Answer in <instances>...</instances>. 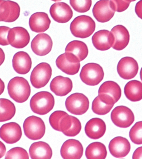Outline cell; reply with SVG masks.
Instances as JSON below:
<instances>
[{
    "mask_svg": "<svg viewBox=\"0 0 142 159\" xmlns=\"http://www.w3.org/2000/svg\"><path fill=\"white\" fill-rule=\"evenodd\" d=\"M7 90L10 97L17 103L24 102L31 95L29 83L22 77H16L11 79L7 85Z\"/></svg>",
    "mask_w": 142,
    "mask_h": 159,
    "instance_id": "1",
    "label": "cell"
},
{
    "mask_svg": "<svg viewBox=\"0 0 142 159\" xmlns=\"http://www.w3.org/2000/svg\"><path fill=\"white\" fill-rule=\"evenodd\" d=\"M55 104L54 98L49 92L41 91L35 94L30 101V107L34 113L44 115L53 109Z\"/></svg>",
    "mask_w": 142,
    "mask_h": 159,
    "instance_id": "2",
    "label": "cell"
},
{
    "mask_svg": "<svg viewBox=\"0 0 142 159\" xmlns=\"http://www.w3.org/2000/svg\"><path fill=\"white\" fill-rule=\"evenodd\" d=\"M95 29V22L92 17L85 15L76 17L70 27L71 33L74 37L82 39L91 36Z\"/></svg>",
    "mask_w": 142,
    "mask_h": 159,
    "instance_id": "3",
    "label": "cell"
},
{
    "mask_svg": "<svg viewBox=\"0 0 142 159\" xmlns=\"http://www.w3.org/2000/svg\"><path fill=\"white\" fill-rule=\"evenodd\" d=\"M104 73L103 68L96 63H88L82 67L80 77L82 81L89 86H96L103 80Z\"/></svg>",
    "mask_w": 142,
    "mask_h": 159,
    "instance_id": "4",
    "label": "cell"
},
{
    "mask_svg": "<svg viewBox=\"0 0 142 159\" xmlns=\"http://www.w3.org/2000/svg\"><path fill=\"white\" fill-rule=\"evenodd\" d=\"M23 127L25 135L32 140L42 139L45 133L44 122L39 117L32 116L26 118Z\"/></svg>",
    "mask_w": 142,
    "mask_h": 159,
    "instance_id": "5",
    "label": "cell"
},
{
    "mask_svg": "<svg viewBox=\"0 0 142 159\" xmlns=\"http://www.w3.org/2000/svg\"><path fill=\"white\" fill-rule=\"evenodd\" d=\"M52 69L49 64L41 63L35 67L31 75V82L34 88L40 89L45 86L52 76Z\"/></svg>",
    "mask_w": 142,
    "mask_h": 159,
    "instance_id": "6",
    "label": "cell"
},
{
    "mask_svg": "<svg viewBox=\"0 0 142 159\" xmlns=\"http://www.w3.org/2000/svg\"><path fill=\"white\" fill-rule=\"evenodd\" d=\"M65 106L67 111L71 114L76 115H83L89 108V100L82 93H73L66 99Z\"/></svg>",
    "mask_w": 142,
    "mask_h": 159,
    "instance_id": "7",
    "label": "cell"
},
{
    "mask_svg": "<svg viewBox=\"0 0 142 159\" xmlns=\"http://www.w3.org/2000/svg\"><path fill=\"white\" fill-rule=\"evenodd\" d=\"M80 62L78 58L73 53L65 52L57 57L56 64L58 68L64 73L72 75L79 71Z\"/></svg>",
    "mask_w": 142,
    "mask_h": 159,
    "instance_id": "8",
    "label": "cell"
},
{
    "mask_svg": "<svg viewBox=\"0 0 142 159\" xmlns=\"http://www.w3.org/2000/svg\"><path fill=\"white\" fill-rule=\"evenodd\" d=\"M111 118L116 126L122 128L129 127L135 120L133 112L124 106H119L115 108L111 113Z\"/></svg>",
    "mask_w": 142,
    "mask_h": 159,
    "instance_id": "9",
    "label": "cell"
},
{
    "mask_svg": "<svg viewBox=\"0 0 142 159\" xmlns=\"http://www.w3.org/2000/svg\"><path fill=\"white\" fill-rule=\"evenodd\" d=\"M138 65L135 60L130 57H125L118 62L117 70L118 75L125 80L133 79L138 73Z\"/></svg>",
    "mask_w": 142,
    "mask_h": 159,
    "instance_id": "10",
    "label": "cell"
},
{
    "mask_svg": "<svg viewBox=\"0 0 142 159\" xmlns=\"http://www.w3.org/2000/svg\"><path fill=\"white\" fill-rule=\"evenodd\" d=\"M7 40L12 47L17 48H23L30 42V34L23 27H13L9 31Z\"/></svg>",
    "mask_w": 142,
    "mask_h": 159,
    "instance_id": "11",
    "label": "cell"
},
{
    "mask_svg": "<svg viewBox=\"0 0 142 159\" xmlns=\"http://www.w3.org/2000/svg\"><path fill=\"white\" fill-rule=\"evenodd\" d=\"M21 9L17 2L2 0L0 3V22H15L20 16Z\"/></svg>",
    "mask_w": 142,
    "mask_h": 159,
    "instance_id": "12",
    "label": "cell"
},
{
    "mask_svg": "<svg viewBox=\"0 0 142 159\" xmlns=\"http://www.w3.org/2000/svg\"><path fill=\"white\" fill-rule=\"evenodd\" d=\"M53 46L52 39L47 34H39L34 38L31 43V47L37 55L44 56L51 52Z\"/></svg>",
    "mask_w": 142,
    "mask_h": 159,
    "instance_id": "13",
    "label": "cell"
},
{
    "mask_svg": "<svg viewBox=\"0 0 142 159\" xmlns=\"http://www.w3.org/2000/svg\"><path fill=\"white\" fill-rule=\"evenodd\" d=\"M20 125L16 122H10L2 125L0 128V138L7 144L17 142L22 137Z\"/></svg>",
    "mask_w": 142,
    "mask_h": 159,
    "instance_id": "14",
    "label": "cell"
},
{
    "mask_svg": "<svg viewBox=\"0 0 142 159\" xmlns=\"http://www.w3.org/2000/svg\"><path fill=\"white\" fill-rule=\"evenodd\" d=\"M83 147L78 140L71 139L66 140L61 147V156L65 159H80L83 154Z\"/></svg>",
    "mask_w": 142,
    "mask_h": 159,
    "instance_id": "15",
    "label": "cell"
},
{
    "mask_svg": "<svg viewBox=\"0 0 142 159\" xmlns=\"http://www.w3.org/2000/svg\"><path fill=\"white\" fill-rule=\"evenodd\" d=\"M50 12L53 19L60 23H67L73 17V11L71 7L64 2L53 4L50 8Z\"/></svg>",
    "mask_w": 142,
    "mask_h": 159,
    "instance_id": "16",
    "label": "cell"
},
{
    "mask_svg": "<svg viewBox=\"0 0 142 159\" xmlns=\"http://www.w3.org/2000/svg\"><path fill=\"white\" fill-rule=\"evenodd\" d=\"M115 12L110 6L109 0H100L93 6V16L98 22L104 23L110 20Z\"/></svg>",
    "mask_w": 142,
    "mask_h": 159,
    "instance_id": "17",
    "label": "cell"
},
{
    "mask_svg": "<svg viewBox=\"0 0 142 159\" xmlns=\"http://www.w3.org/2000/svg\"><path fill=\"white\" fill-rule=\"evenodd\" d=\"M108 148L112 156L116 158L124 157L130 152V144L126 138L116 137L110 142Z\"/></svg>",
    "mask_w": 142,
    "mask_h": 159,
    "instance_id": "18",
    "label": "cell"
},
{
    "mask_svg": "<svg viewBox=\"0 0 142 159\" xmlns=\"http://www.w3.org/2000/svg\"><path fill=\"white\" fill-rule=\"evenodd\" d=\"M92 42L95 48L98 50H108L113 46L114 37L110 31L101 30L93 35Z\"/></svg>",
    "mask_w": 142,
    "mask_h": 159,
    "instance_id": "19",
    "label": "cell"
},
{
    "mask_svg": "<svg viewBox=\"0 0 142 159\" xmlns=\"http://www.w3.org/2000/svg\"><path fill=\"white\" fill-rule=\"evenodd\" d=\"M60 129L61 131L66 136L74 137L80 132L82 124L79 119L68 114L61 120Z\"/></svg>",
    "mask_w": 142,
    "mask_h": 159,
    "instance_id": "20",
    "label": "cell"
},
{
    "mask_svg": "<svg viewBox=\"0 0 142 159\" xmlns=\"http://www.w3.org/2000/svg\"><path fill=\"white\" fill-rule=\"evenodd\" d=\"M106 129L105 123L102 119L94 118L87 122L85 127V132L88 137L97 140L103 136Z\"/></svg>",
    "mask_w": 142,
    "mask_h": 159,
    "instance_id": "21",
    "label": "cell"
},
{
    "mask_svg": "<svg viewBox=\"0 0 142 159\" xmlns=\"http://www.w3.org/2000/svg\"><path fill=\"white\" fill-rule=\"evenodd\" d=\"M73 88V83L69 78L57 76L54 78L50 84L51 90L58 96L63 97L70 93Z\"/></svg>",
    "mask_w": 142,
    "mask_h": 159,
    "instance_id": "22",
    "label": "cell"
},
{
    "mask_svg": "<svg viewBox=\"0 0 142 159\" xmlns=\"http://www.w3.org/2000/svg\"><path fill=\"white\" fill-rule=\"evenodd\" d=\"M12 67L18 74L25 75L29 72L32 67V60L27 53L21 51L14 55L12 60Z\"/></svg>",
    "mask_w": 142,
    "mask_h": 159,
    "instance_id": "23",
    "label": "cell"
},
{
    "mask_svg": "<svg viewBox=\"0 0 142 159\" xmlns=\"http://www.w3.org/2000/svg\"><path fill=\"white\" fill-rule=\"evenodd\" d=\"M51 20L48 15L44 12H37L31 16L29 25L31 30L36 33L45 32L49 28Z\"/></svg>",
    "mask_w": 142,
    "mask_h": 159,
    "instance_id": "24",
    "label": "cell"
},
{
    "mask_svg": "<svg viewBox=\"0 0 142 159\" xmlns=\"http://www.w3.org/2000/svg\"><path fill=\"white\" fill-rule=\"evenodd\" d=\"M111 32L114 37L112 48L118 51L124 49L130 40L129 33L127 29L122 25H117L112 29Z\"/></svg>",
    "mask_w": 142,
    "mask_h": 159,
    "instance_id": "25",
    "label": "cell"
},
{
    "mask_svg": "<svg viewBox=\"0 0 142 159\" xmlns=\"http://www.w3.org/2000/svg\"><path fill=\"white\" fill-rule=\"evenodd\" d=\"M29 154L32 159H50L52 156V151L47 143L39 141L31 145Z\"/></svg>",
    "mask_w": 142,
    "mask_h": 159,
    "instance_id": "26",
    "label": "cell"
},
{
    "mask_svg": "<svg viewBox=\"0 0 142 159\" xmlns=\"http://www.w3.org/2000/svg\"><path fill=\"white\" fill-rule=\"evenodd\" d=\"M124 92L127 99L130 101H139L142 99V83L138 80H131L125 84Z\"/></svg>",
    "mask_w": 142,
    "mask_h": 159,
    "instance_id": "27",
    "label": "cell"
},
{
    "mask_svg": "<svg viewBox=\"0 0 142 159\" xmlns=\"http://www.w3.org/2000/svg\"><path fill=\"white\" fill-rule=\"evenodd\" d=\"M65 52L73 53L79 59L80 61H83L88 56V50L87 44L82 41H72L66 46Z\"/></svg>",
    "mask_w": 142,
    "mask_h": 159,
    "instance_id": "28",
    "label": "cell"
},
{
    "mask_svg": "<svg viewBox=\"0 0 142 159\" xmlns=\"http://www.w3.org/2000/svg\"><path fill=\"white\" fill-rule=\"evenodd\" d=\"M98 94H103L112 97L116 103L121 96V89L120 86L113 81L105 82L100 87Z\"/></svg>",
    "mask_w": 142,
    "mask_h": 159,
    "instance_id": "29",
    "label": "cell"
},
{
    "mask_svg": "<svg viewBox=\"0 0 142 159\" xmlns=\"http://www.w3.org/2000/svg\"><path fill=\"white\" fill-rule=\"evenodd\" d=\"M107 155L105 145L98 142L90 144L86 149L85 155L88 159H104Z\"/></svg>",
    "mask_w": 142,
    "mask_h": 159,
    "instance_id": "30",
    "label": "cell"
},
{
    "mask_svg": "<svg viewBox=\"0 0 142 159\" xmlns=\"http://www.w3.org/2000/svg\"><path fill=\"white\" fill-rule=\"evenodd\" d=\"M16 112L14 104L8 99H0V122L12 119Z\"/></svg>",
    "mask_w": 142,
    "mask_h": 159,
    "instance_id": "31",
    "label": "cell"
},
{
    "mask_svg": "<svg viewBox=\"0 0 142 159\" xmlns=\"http://www.w3.org/2000/svg\"><path fill=\"white\" fill-rule=\"evenodd\" d=\"M113 106L102 102L98 96L92 102V110L93 112L98 115H104L111 111Z\"/></svg>",
    "mask_w": 142,
    "mask_h": 159,
    "instance_id": "32",
    "label": "cell"
},
{
    "mask_svg": "<svg viewBox=\"0 0 142 159\" xmlns=\"http://www.w3.org/2000/svg\"><path fill=\"white\" fill-rule=\"evenodd\" d=\"M129 137L134 143L142 144V121L137 122L132 127L130 130Z\"/></svg>",
    "mask_w": 142,
    "mask_h": 159,
    "instance_id": "33",
    "label": "cell"
},
{
    "mask_svg": "<svg viewBox=\"0 0 142 159\" xmlns=\"http://www.w3.org/2000/svg\"><path fill=\"white\" fill-rule=\"evenodd\" d=\"M70 4L77 12L84 13L90 9L92 5V0H70Z\"/></svg>",
    "mask_w": 142,
    "mask_h": 159,
    "instance_id": "34",
    "label": "cell"
},
{
    "mask_svg": "<svg viewBox=\"0 0 142 159\" xmlns=\"http://www.w3.org/2000/svg\"><path fill=\"white\" fill-rule=\"evenodd\" d=\"M68 114L63 111H56L51 114L49 118V122L51 126L55 130L61 131L60 123L64 117Z\"/></svg>",
    "mask_w": 142,
    "mask_h": 159,
    "instance_id": "35",
    "label": "cell"
},
{
    "mask_svg": "<svg viewBox=\"0 0 142 159\" xmlns=\"http://www.w3.org/2000/svg\"><path fill=\"white\" fill-rule=\"evenodd\" d=\"M29 158L27 151L21 147L12 148L6 153L5 159H26Z\"/></svg>",
    "mask_w": 142,
    "mask_h": 159,
    "instance_id": "36",
    "label": "cell"
},
{
    "mask_svg": "<svg viewBox=\"0 0 142 159\" xmlns=\"http://www.w3.org/2000/svg\"><path fill=\"white\" fill-rule=\"evenodd\" d=\"M110 6L115 11L122 12L125 11L129 6L130 2L125 0H111Z\"/></svg>",
    "mask_w": 142,
    "mask_h": 159,
    "instance_id": "37",
    "label": "cell"
},
{
    "mask_svg": "<svg viewBox=\"0 0 142 159\" xmlns=\"http://www.w3.org/2000/svg\"><path fill=\"white\" fill-rule=\"evenodd\" d=\"M10 30V27L0 26V45H1L5 46L9 44L7 40V35Z\"/></svg>",
    "mask_w": 142,
    "mask_h": 159,
    "instance_id": "38",
    "label": "cell"
},
{
    "mask_svg": "<svg viewBox=\"0 0 142 159\" xmlns=\"http://www.w3.org/2000/svg\"><path fill=\"white\" fill-rule=\"evenodd\" d=\"M135 12L137 16L142 19V0L138 1L136 4Z\"/></svg>",
    "mask_w": 142,
    "mask_h": 159,
    "instance_id": "39",
    "label": "cell"
},
{
    "mask_svg": "<svg viewBox=\"0 0 142 159\" xmlns=\"http://www.w3.org/2000/svg\"><path fill=\"white\" fill-rule=\"evenodd\" d=\"M132 158L133 159H142V146L136 149L133 152Z\"/></svg>",
    "mask_w": 142,
    "mask_h": 159,
    "instance_id": "40",
    "label": "cell"
},
{
    "mask_svg": "<svg viewBox=\"0 0 142 159\" xmlns=\"http://www.w3.org/2000/svg\"><path fill=\"white\" fill-rule=\"evenodd\" d=\"M6 148L3 143L0 141V158L3 157L6 153Z\"/></svg>",
    "mask_w": 142,
    "mask_h": 159,
    "instance_id": "41",
    "label": "cell"
},
{
    "mask_svg": "<svg viewBox=\"0 0 142 159\" xmlns=\"http://www.w3.org/2000/svg\"><path fill=\"white\" fill-rule=\"evenodd\" d=\"M5 59V54L3 50L0 48V66L3 63Z\"/></svg>",
    "mask_w": 142,
    "mask_h": 159,
    "instance_id": "42",
    "label": "cell"
},
{
    "mask_svg": "<svg viewBox=\"0 0 142 159\" xmlns=\"http://www.w3.org/2000/svg\"><path fill=\"white\" fill-rule=\"evenodd\" d=\"M5 89V84L3 81L0 78V95L3 93Z\"/></svg>",
    "mask_w": 142,
    "mask_h": 159,
    "instance_id": "43",
    "label": "cell"
},
{
    "mask_svg": "<svg viewBox=\"0 0 142 159\" xmlns=\"http://www.w3.org/2000/svg\"><path fill=\"white\" fill-rule=\"evenodd\" d=\"M140 78L141 80L142 81V67L141 69V70H140Z\"/></svg>",
    "mask_w": 142,
    "mask_h": 159,
    "instance_id": "44",
    "label": "cell"
},
{
    "mask_svg": "<svg viewBox=\"0 0 142 159\" xmlns=\"http://www.w3.org/2000/svg\"><path fill=\"white\" fill-rule=\"evenodd\" d=\"M125 1H127V2H129L130 3V2H133V1H135L136 0H125Z\"/></svg>",
    "mask_w": 142,
    "mask_h": 159,
    "instance_id": "45",
    "label": "cell"
},
{
    "mask_svg": "<svg viewBox=\"0 0 142 159\" xmlns=\"http://www.w3.org/2000/svg\"><path fill=\"white\" fill-rule=\"evenodd\" d=\"M52 1H54V2H57V1H62V0H52Z\"/></svg>",
    "mask_w": 142,
    "mask_h": 159,
    "instance_id": "46",
    "label": "cell"
},
{
    "mask_svg": "<svg viewBox=\"0 0 142 159\" xmlns=\"http://www.w3.org/2000/svg\"><path fill=\"white\" fill-rule=\"evenodd\" d=\"M2 1V0H0V3H1V1Z\"/></svg>",
    "mask_w": 142,
    "mask_h": 159,
    "instance_id": "47",
    "label": "cell"
}]
</instances>
